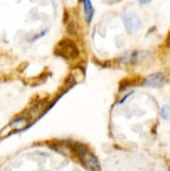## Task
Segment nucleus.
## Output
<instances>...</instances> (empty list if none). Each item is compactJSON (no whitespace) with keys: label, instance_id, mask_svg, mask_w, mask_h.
Instances as JSON below:
<instances>
[{"label":"nucleus","instance_id":"3","mask_svg":"<svg viewBox=\"0 0 170 171\" xmlns=\"http://www.w3.org/2000/svg\"><path fill=\"white\" fill-rule=\"evenodd\" d=\"M123 26L129 33H134L141 27V20L134 12H123L121 14Z\"/></svg>","mask_w":170,"mask_h":171},{"label":"nucleus","instance_id":"10","mask_svg":"<svg viewBox=\"0 0 170 171\" xmlns=\"http://www.w3.org/2000/svg\"><path fill=\"white\" fill-rule=\"evenodd\" d=\"M47 33H48V30H47V29H44V30H42L41 33H39V34H35V35H34L32 39H30V42H34V41H36L37 39H40V37H42V36L46 35Z\"/></svg>","mask_w":170,"mask_h":171},{"label":"nucleus","instance_id":"7","mask_svg":"<svg viewBox=\"0 0 170 171\" xmlns=\"http://www.w3.org/2000/svg\"><path fill=\"white\" fill-rule=\"evenodd\" d=\"M151 57V54L148 51H134L131 54L129 62H131V63L143 62V61H148Z\"/></svg>","mask_w":170,"mask_h":171},{"label":"nucleus","instance_id":"1","mask_svg":"<svg viewBox=\"0 0 170 171\" xmlns=\"http://www.w3.org/2000/svg\"><path fill=\"white\" fill-rule=\"evenodd\" d=\"M69 147H70V150L74 151L76 155L80 158L83 164L86 165L89 170L100 171V163H99L98 158L87 149L85 144L79 143V142H72V143H69Z\"/></svg>","mask_w":170,"mask_h":171},{"label":"nucleus","instance_id":"2","mask_svg":"<svg viewBox=\"0 0 170 171\" xmlns=\"http://www.w3.org/2000/svg\"><path fill=\"white\" fill-rule=\"evenodd\" d=\"M55 55L67 61H76L79 57V49L72 40L64 39L57 43L55 48Z\"/></svg>","mask_w":170,"mask_h":171},{"label":"nucleus","instance_id":"11","mask_svg":"<svg viewBox=\"0 0 170 171\" xmlns=\"http://www.w3.org/2000/svg\"><path fill=\"white\" fill-rule=\"evenodd\" d=\"M149 1H151V0H139V3L141 5H146V4H148Z\"/></svg>","mask_w":170,"mask_h":171},{"label":"nucleus","instance_id":"6","mask_svg":"<svg viewBox=\"0 0 170 171\" xmlns=\"http://www.w3.org/2000/svg\"><path fill=\"white\" fill-rule=\"evenodd\" d=\"M29 122H30V120H29V118L27 115L19 116L15 120H13L7 128L11 129V131H21V129L27 127L28 125H29Z\"/></svg>","mask_w":170,"mask_h":171},{"label":"nucleus","instance_id":"4","mask_svg":"<svg viewBox=\"0 0 170 171\" xmlns=\"http://www.w3.org/2000/svg\"><path fill=\"white\" fill-rule=\"evenodd\" d=\"M167 82V76L164 73H154V75L148 76L146 80L143 82L145 86H151V88H161Z\"/></svg>","mask_w":170,"mask_h":171},{"label":"nucleus","instance_id":"5","mask_svg":"<svg viewBox=\"0 0 170 171\" xmlns=\"http://www.w3.org/2000/svg\"><path fill=\"white\" fill-rule=\"evenodd\" d=\"M47 105H48V100L43 99V100H41V101H39L37 104H35L34 106H32V107L29 108V111L27 112V116L29 118V120L33 121L35 118L41 115V114L46 111Z\"/></svg>","mask_w":170,"mask_h":171},{"label":"nucleus","instance_id":"9","mask_svg":"<svg viewBox=\"0 0 170 171\" xmlns=\"http://www.w3.org/2000/svg\"><path fill=\"white\" fill-rule=\"evenodd\" d=\"M160 114H161V118L164 120H170V106L169 105H166L161 108L160 111Z\"/></svg>","mask_w":170,"mask_h":171},{"label":"nucleus","instance_id":"8","mask_svg":"<svg viewBox=\"0 0 170 171\" xmlns=\"http://www.w3.org/2000/svg\"><path fill=\"white\" fill-rule=\"evenodd\" d=\"M83 1V6H84V14H85V19H86V22L90 24L93 18V6L91 4V0H82Z\"/></svg>","mask_w":170,"mask_h":171}]
</instances>
